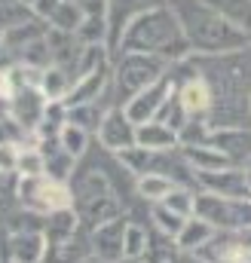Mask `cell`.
I'll use <instances>...</instances> for the list:
<instances>
[{"label": "cell", "instance_id": "6", "mask_svg": "<svg viewBox=\"0 0 251 263\" xmlns=\"http://www.w3.org/2000/svg\"><path fill=\"white\" fill-rule=\"evenodd\" d=\"M19 196L28 208L34 211H46L56 214L64 208H74V193L64 181H56L49 175H37V178H22L19 181Z\"/></svg>", "mask_w": 251, "mask_h": 263}, {"label": "cell", "instance_id": "30", "mask_svg": "<svg viewBox=\"0 0 251 263\" xmlns=\"http://www.w3.org/2000/svg\"><path fill=\"white\" fill-rule=\"evenodd\" d=\"M150 263H178V257H175L172 248H156L153 257H150Z\"/></svg>", "mask_w": 251, "mask_h": 263}, {"label": "cell", "instance_id": "15", "mask_svg": "<svg viewBox=\"0 0 251 263\" xmlns=\"http://www.w3.org/2000/svg\"><path fill=\"white\" fill-rule=\"evenodd\" d=\"M181 156L193 172H221V168L233 165V159L227 153H221L218 147H211V144H184Z\"/></svg>", "mask_w": 251, "mask_h": 263}, {"label": "cell", "instance_id": "18", "mask_svg": "<svg viewBox=\"0 0 251 263\" xmlns=\"http://www.w3.org/2000/svg\"><path fill=\"white\" fill-rule=\"evenodd\" d=\"M211 9H218L224 18H230L239 28H251V0H205Z\"/></svg>", "mask_w": 251, "mask_h": 263}, {"label": "cell", "instance_id": "27", "mask_svg": "<svg viewBox=\"0 0 251 263\" xmlns=\"http://www.w3.org/2000/svg\"><path fill=\"white\" fill-rule=\"evenodd\" d=\"M156 0H111V9H114V18L117 22H123V18H135L138 12H144V9H150Z\"/></svg>", "mask_w": 251, "mask_h": 263}, {"label": "cell", "instance_id": "10", "mask_svg": "<svg viewBox=\"0 0 251 263\" xmlns=\"http://www.w3.org/2000/svg\"><path fill=\"white\" fill-rule=\"evenodd\" d=\"M135 129H138V126L126 117V110L114 107V110L104 114V120H101V126H98V141L104 144V150L120 153V150L135 147Z\"/></svg>", "mask_w": 251, "mask_h": 263}, {"label": "cell", "instance_id": "7", "mask_svg": "<svg viewBox=\"0 0 251 263\" xmlns=\"http://www.w3.org/2000/svg\"><path fill=\"white\" fill-rule=\"evenodd\" d=\"M126 223L123 217H114L107 223H98L92 230V239H89V248L92 254L101 263H120L126 260Z\"/></svg>", "mask_w": 251, "mask_h": 263}, {"label": "cell", "instance_id": "8", "mask_svg": "<svg viewBox=\"0 0 251 263\" xmlns=\"http://www.w3.org/2000/svg\"><path fill=\"white\" fill-rule=\"evenodd\" d=\"M169 95H172V77H159L153 86H147V89H141L135 98H129L123 110H126V117H129L135 126L150 123V120L159 114V107L166 104Z\"/></svg>", "mask_w": 251, "mask_h": 263}, {"label": "cell", "instance_id": "19", "mask_svg": "<svg viewBox=\"0 0 251 263\" xmlns=\"http://www.w3.org/2000/svg\"><path fill=\"white\" fill-rule=\"evenodd\" d=\"M49 22H52V28L56 31H80V25H83V6L80 3H74V0H62L59 6H56V12L49 15Z\"/></svg>", "mask_w": 251, "mask_h": 263}, {"label": "cell", "instance_id": "14", "mask_svg": "<svg viewBox=\"0 0 251 263\" xmlns=\"http://www.w3.org/2000/svg\"><path fill=\"white\" fill-rule=\"evenodd\" d=\"M135 144L144 147V150H153V153H169V150H175L181 144V138H178V132L169 129L166 123L150 120V123H141L135 129Z\"/></svg>", "mask_w": 251, "mask_h": 263}, {"label": "cell", "instance_id": "2", "mask_svg": "<svg viewBox=\"0 0 251 263\" xmlns=\"http://www.w3.org/2000/svg\"><path fill=\"white\" fill-rule=\"evenodd\" d=\"M120 43L126 52H147V55H159V59H178V55L190 52V43L181 31L175 9H159V6L138 12L126 25Z\"/></svg>", "mask_w": 251, "mask_h": 263}, {"label": "cell", "instance_id": "3", "mask_svg": "<svg viewBox=\"0 0 251 263\" xmlns=\"http://www.w3.org/2000/svg\"><path fill=\"white\" fill-rule=\"evenodd\" d=\"M70 193H74V202L80 205V211H77L80 220L86 217L92 227L120 217V202H117V196H114V187H111L107 175H101L98 168L86 172V175L80 178L77 190H70Z\"/></svg>", "mask_w": 251, "mask_h": 263}, {"label": "cell", "instance_id": "13", "mask_svg": "<svg viewBox=\"0 0 251 263\" xmlns=\"http://www.w3.org/2000/svg\"><path fill=\"white\" fill-rule=\"evenodd\" d=\"M175 95H178V101H181L187 120L190 117H205V114H211V107H214V92H211V86H208L205 77H190Z\"/></svg>", "mask_w": 251, "mask_h": 263}, {"label": "cell", "instance_id": "4", "mask_svg": "<svg viewBox=\"0 0 251 263\" xmlns=\"http://www.w3.org/2000/svg\"><path fill=\"white\" fill-rule=\"evenodd\" d=\"M166 73V59L147 55V52H126V59L117 67V95L120 101L135 98L141 89L153 86Z\"/></svg>", "mask_w": 251, "mask_h": 263}, {"label": "cell", "instance_id": "12", "mask_svg": "<svg viewBox=\"0 0 251 263\" xmlns=\"http://www.w3.org/2000/svg\"><path fill=\"white\" fill-rule=\"evenodd\" d=\"M211 147H218L221 153H227L236 162H251V129H211L208 132V141Z\"/></svg>", "mask_w": 251, "mask_h": 263}, {"label": "cell", "instance_id": "1", "mask_svg": "<svg viewBox=\"0 0 251 263\" xmlns=\"http://www.w3.org/2000/svg\"><path fill=\"white\" fill-rule=\"evenodd\" d=\"M172 9L181 22L190 49L196 52H236L248 43V34L230 18H224L218 9H211L205 0H175Z\"/></svg>", "mask_w": 251, "mask_h": 263}, {"label": "cell", "instance_id": "9", "mask_svg": "<svg viewBox=\"0 0 251 263\" xmlns=\"http://www.w3.org/2000/svg\"><path fill=\"white\" fill-rule=\"evenodd\" d=\"M196 181L205 187V193L214 196H227V199H251V187H248V172H236L221 168V172H196Z\"/></svg>", "mask_w": 251, "mask_h": 263}, {"label": "cell", "instance_id": "20", "mask_svg": "<svg viewBox=\"0 0 251 263\" xmlns=\"http://www.w3.org/2000/svg\"><path fill=\"white\" fill-rule=\"evenodd\" d=\"M59 147L64 153H70L74 159H80L86 153V147H89V132L74 126V123H64L62 132H59Z\"/></svg>", "mask_w": 251, "mask_h": 263}, {"label": "cell", "instance_id": "11", "mask_svg": "<svg viewBox=\"0 0 251 263\" xmlns=\"http://www.w3.org/2000/svg\"><path fill=\"white\" fill-rule=\"evenodd\" d=\"M46 251V233L43 230H15L6 245L3 263H40Z\"/></svg>", "mask_w": 251, "mask_h": 263}, {"label": "cell", "instance_id": "22", "mask_svg": "<svg viewBox=\"0 0 251 263\" xmlns=\"http://www.w3.org/2000/svg\"><path fill=\"white\" fill-rule=\"evenodd\" d=\"M101 120H104V114L98 110L95 101H86V104H74V107H67V123H74V126H80V129H86V132L98 129Z\"/></svg>", "mask_w": 251, "mask_h": 263}, {"label": "cell", "instance_id": "24", "mask_svg": "<svg viewBox=\"0 0 251 263\" xmlns=\"http://www.w3.org/2000/svg\"><path fill=\"white\" fill-rule=\"evenodd\" d=\"M150 251V239L144 233V227L138 223H129L126 227V260H138Z\"/></svg>", "mask_w": 251, "mask_h": 263}, {"label": "cell", "instance_id": "31", "mask_svg": "<svg viewBox=\"0 0 251 263\" xmlns=\"http://www.w3.org/2000/svg\"><path fill=\"white\" fill-rule=\"evenodd\" d=\"M80 6H83V12H89V15H101L104 0H80Z\"/></svg>", "mask_w": 251, "mask_h": 263}, {"label": "cell", "instance_id": "28", "mask_svg": "<svg viewBox=\"0 0 251 263\" xmlns=\"http://www.w3.org/2000/svg\"><path fill=\"white\" fill-rule=\"evenodd\" d=\"M104 37H107V25H104L101 15L83 18V25H80V40H86V43H101Z\"/></svg>", "mask_w": 251, "mask_h": 263}, {"label": "cell", "instance_id": "17", "mask_svg": "<svg viewBox=\"0 0 251 263\" xmlns=\"http://www.w3.org/2000/svg\"><path fill=\"white\" fill-rule=\"evenodd\" d=\"M211 236H214V227H211L208 220H202V217H196V214H193V217H187V223H184V230L178 233V239H175V242H178V248H181V251L193 254V251H199Z\"/></svg>", "mask_w": 251, "mask_h": 263}, {"label": "cell", "instance_id": "33", "mask_svg": "<svg viewBox=\"0 0 251 263\" xmlns=\"http://www.w3.org/2000/svg\"><path fill=\"white\" fill-rule=\"evenodd\" d=\"M248 168H251V162H248Z\"/></svg>", "mask_w": 251, "mask_h": 263}, {"label": "cell", "instance_id": "23", "mask_svg": "<svg viewBox=\"0 0 251 263\" xmlns=\"http://www.w3.org/2000/svg\"><path fill=\"white\" fill-rule=\"evenodd\" d=\"M153 220H156V227H159V233L166 236V239H178V233L184 230V223H187V217H181V214H175L172 208H166L163 202L153 208Z\"/></svg>", "mask_w": 251, "mask_h": 263}, {"label": "cell", "instance_id": "29", "mask_svg": "<svg viewBox=\"0 0 251 263\" xmlns=\"http://www.w3.org/2000/svg\"><path fill=\"white\" fill-rule=\"evenodd\" d=\"M19 144H9V141H0V175H9V172H19Z\"/></svg>", "mask_w": 251, "mask_h": 263}, {"label": "cell", "instance_id": "32", "mask_svg": "<svg viewBox=\"0 0 251 263\" xmlns=\"http://www.w3.org/2000/svg\"><path fill=\"white\" fill-rule=\"evenodd\" d=\"M22 3H37V0H22Z\"/></svg>", "mask_w": 251, "mask_h": 263}, {"label": "cell", "instance_id": "21", "mask_svg": "<svg viewBox=\"0 0 251 263\" xmlns=\"http://www.w3.org/2000/svg\"><path fill=\"white\" fill-rule=\"evenodd\" d=\"M40 92L49 98V101H64L70 86H67V77H64L62 67H46L43 77H40Z\"/></svg>", "mask_w": 251, "mask_h": 263}, {"label": "cell", "instance_id": "26", "mask_svg": "<svg viewBox=\"0 0 251 263\" xmlns=\"http://www.w3.org/2000/svg\"><path fill=\"white\" fill-rule=\"evenodd\" d=\"M46 156V175L56 178V181H67V175L74 172V156L64 153L59 147V153H43Z\"/></svg>", "mask_w": 251, "mask_h": 263}, {"label": "cell", "instance_id": "16", "mask_svg": "<svg viewBox=\"0 0 251 263\" xmlns=\"http://www.w3.org/2000/svg\"><path fill=\"white\" fill-rule=\"evenodd\" d=\"M175 187H178V181L163 175V172H147V175H138V181H135L138 196L147 199V202H163Z\"/></svg>", "mask_w": 251, "mask_h": 263}, {"label": "cell", "instance_id": "5", "mask_svg": "<svg viewBox=\"0 0 251 263\" xmlns=\"http://www.w3.org/2000/svg\"><path fill=\"white\" fill-rule=\"evenodd\" d=\"M196 217L208 220L221 230H248L251 227V199H227L214 193H196Z\"/></svg>", "mask_w": 251, "mask_h": 263}, {"label": "cell", "instance_id": "25", "mask_svg": "<svg viewBox=\"0 0 251 263\" xmlns=\"http://www.w3.org/2000/svg\"><path fill=\"white\" fill-rule=\"evenodd\" d=\"M163 205L172 208V211L181 214V217H193V214H196V193L187 190V187H175L169 196L163 199Z\"/></svg>", "mask_w": 251, "mask_h": 263}]
</instances>
